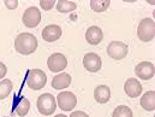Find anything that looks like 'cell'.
Returning <instances> with one entry per match:
<instances>
[{"instance_id": "1", "label": "cell", "mask_w": 155, "mask_h": 117, "mask_svg": "<svg viewBox=\"0 0 155 117\" xmlns=\"http://www.w3.org/2000/svg\"><path fill=\"white\" fill-rule=\"evenodd\" d=\"M15 47L21 54L28 56L38 50V40L30 33H21L15 40Z\"/></svg>"}, {"instance_id": "2", "label": "cell", "mask_w": 155, "mask_h": 117, "mask_svg": "<svg viewBox=\"0 0 155 117\" xmlns=\"http://www.w3.org/2000/svg\"><path fill=\"white\" fill-rule=\"evenodd\" d=\"M36 106H38V110L41 115L49 116V115L54 114V111L57 109V100L52 94L45 93L39 97V99L36 102Z\"/></svg>"}, {"instance_id": "3", "label": "cell", "mask_w": 155, "mask_h": 117, "mask_svg": "<svg viewBox=\"0 0 155 117\" xmlns=\"http://www.w3.org/2000/svg\"><path fill=\"white\" fill-rule=\"evenodd\" d=\"M137 36L143 42L152 41L155 36V21L152 18H143L137 28Z\"/></svg>"}, {"instance_id": "4", "label": "cell", "mask_w": 155, "mask_h": 117, "mask_svg": "<svg viewBox=\"0 0 155 117\" xmlns=\"http://www.w3.org/2000/svg\"><path fill=\"white\" fill-rule=\"evenodd\" d=\"M47 83V76L46 74L40 69H31L27 77V84L30 89L39 91L42 89Z\"/></svg>"}, {"instance_id": "5", "label": "cell", "mask_w": 155, "mask_h": 117, "mask_svg": "<svg viewBox=\"0 0 155 117\" xmlns=\"http://www.w3.org/2000/svg\"><path fill=\"white\" fill-rule=\"evenodd\" d=\"M58 106L64 111H71L77 105V98L72 92H61L57 97Z\"/></svg>"}, {"instance_id": "6", "label": "cell", "mask_w": 155, "mask_h": 117, "mask_svg": "<svg viewBox=\"0 0 155 117\" xmlns=\"http://www.w3.org/2000/svg\"><path fill=\"white\" fill-rule=\"evenodd\" d=\"M47 67L52 73H60L68 67V59L61 53H53L47 60Z\"/></svg>"}, {"instance_id": "7", "label": "cell", "mask_w": 155, "mask_h": 117, "mask_svg": "<svg viewBox=\"0 0 155 117\" xmlns=\"http://www.w3.org/2000/svg\"><path fill=\"white\" fill-rule=\"evenodd\" d=\"M127 45L121 41H112L107 46V53L112 59L120 60L124 59L127 54Z\"/></svg>"}, {"instance_id": "8", "label": "cell", "mask_w": 155, "mask_h": 117, "mask_svg": "<svg viewBox=\"0 0 155 117\" xmlns=\"http://www.w3.org/2000/svg\"><path fill=\"white\" fill-rule=\"evenodd\" d=\"M23 23L25 27L28 28H35L38 27L41 22V12L39 11L38 7L35 6H31V7H28L24 13H23Z\"/></svg>"}, {"instance_id": "9", "label": "cell", "mask_w": 155, "mask_h": 117, "mask_svg": "<svg viewBox=\"0 0 155 117\" xmlns=\"http://www.w3.org/2000/svg\"><path fill=\"white\" fill-rule=\"evenodd\" d=\"M101 58L96 53H87L83 58V65L90 73H97L101 69Z\"/></svg>"}, {"instance_id": "10", "label": "cell", "mask_w": 155, "mask_h": 117, "mask_svg": "<svg viewBox=\"0 0 155 117\" xmlns=\"http://www.w3.org/2000/svg\"><path fill=\"white\" fill-rule=\"evenodd\" d=\"M135 73H136L137 77L142 78V80H150V78H153L155 74L154 64L150 62H141L140 64L136 65Z\"/></svg>"}, {"instance_id": "11", "label": "cell", "mask_w": 155, "mask_h": 117, "mask_svg": "<svg viewBox=\"0 0 155 117\" xmlns=\"http://www.w3.org/2000/svg\"><path fill=\"white\" fill-rule=\"evenodd\" d=\"M124 91L130 98H137L142 93V84L136 78H127L124 84Z\"/></svg>"}, {"instance_id": "12", "label": "cell", "mask_w": 155, "mask_h": 117, "mask_svg": "<svg viewBox=\"0 0 155 117\" xmlns=\"http://www.w3.org/2000/svg\"><path fill=\"white\" fill-rule=\"evenodd\" d=\"M61 28L57 24H49L47 27L43 28L42 30V39L48 41V42H53L55 40H58L61 36Z\"/></svg>"}, {"instance_id": "13", "label": "cell", "mask_w": 155, "mask_h": 117, "mask_svg": "<svg viewBox=\"0 0 155 117\" xmlns=\"http://www.w3.org/2000/svg\"><path fill=\"white\" fill-rule=\"evenodd\" d=\"M85 39H87V42L90 45H99L104 39V33L99 27L93 26L87 30Z\"/></svg>"}, {"instance_id": "14", "label": "cell", "mask_w": 155, "mask_h": 117, "mask_svg": "<svg viewBox=\"0 0 155 117\" xmlns=\"http://www.w3.org/2000/svg\"><path fill=\"white\" fill-rule=\"evenodd\" d=\"M71 83V76L66 73H61L57 76H54L52 80V87L54 89H64V88H68Z\"/></svg>"}, {"instance_id": "15", "label": "cell", "mask_w": 155, "mask_h": 117, "mask_svg": "<svg viewBox=\"0 0 155 117\" xmlns=\"http://www.w3.org/2000/svg\"><path fill=\"white\" fill-rule=\"evenodd\" d=\"M94 98L100 104L107 103L110 100V98H111V89H110V87H107L105 84L96 87L95 91H94Z\"/></svg>"}, {"instance_id": "16", "label": "cell", "mask_w": 155, "mask_h": 117, "mask_svg": "<svg viewBox=\"0 0 155 117\" xmlns=\"http://www.w3.org/2000/svg\"><path fill=\"white\" fill-rule=\"evenodd\" d=\"M141 106L147 110V111H153L155 110V92L154 91H149L147 93L143 94V97L141 98Z\"/></svg>"}, {"instance_id": "17", "label": "cell", "mask_w": 155, "mask_h": 117, "mask_svg": "<svg viewBox=\"0 0 155 117\" xmlns=\"http://www.w3.org/2000/svg\"><path fill=\"white\" fill-rule=\"evenodd\" d=\"M77 9V4L74 1H68V0H59L57 4V10L60 13H69L72 12Z\"/></svg>"}, {"instance_id": "18", "label": "cell", "mask_w": 155, "mask_h": 117, "mask_svg": "<svg viewBox=\"0 0 155 117\" xmlns=\"http://www.w3.org/2000/svg\"><path fill=\"white\" fill-rule=\"evenodd\" d=\"M29 110H30V102H29V99L25 98V97H22V100L19 102V104L16 108V114L19 117H24L28 115Z\"/></svg>"}, {"instance_id": "19", "label": "cell", "mask_w": 155, "mask_h": 117, "mask_svg": "<svg viewBox=\"0 0 155 117\" xmlns=\"http://www.w3.org/2000/svg\"><path fill=\"white\" fill-rule=\"evenodd\" d=\"M12 88H13V84L11 80L5 78L0 81V99H5L6 97H8L10 93L12 92Z\"/></svg>"}, {"instance_id": "20", "label": "cell", "mask_w": 155, "mask_h": 117, "mask_svg": "<svg viewBox=\"0 0 155 117\" xmlns=\"http://www.w3.org/2000/svg\"><path fill=\"white\" fill-rule=\"evenodd\" d=\"M111 5L110 0H90V7L95 12H104Z\"/></svg>"}, {"instance_id": "21", "label": "cell", "mask_w": 155, "mask_h": 117, "mask_svg": "<svg viewBox=\"0 0 155 117\" xmlns=\"http://www.w3.org/2000/svg\"><path fill=\"white\" fill-rule=\"evenodd\" d=\"M112 117H132V111L126 105H120L114 109Z\"/></svg>"}, {"instance_id": "22", "label": "cell", "mask_w": 155, "mask_h": 117, "mask_svg": "<svg viewBox=\"0 0 155 117\" xmlns=\"http://www.w3.org/2000/svg\"><path fill=\"white\" fill-rule=\"evenodd\" d=\"M54 5H55V0H41V1H40V6H41V9L46 10V11L51 10Z\"/></svg>"}, {"instance_id": "23", "label": "cell", "mask_w": 155, "mask_h": 117, "mask_svg": "<svg viewBox=\"0 0 155 117\" xmlns=\"http://www.w3.org/2000/svg\"><path fill=\"white\" fill-rule=\"evenodd\" d=\"M5 6L10 10H15L18 6V1L17 0H5Z\"/></svg>"}, {"instance_id": "24", "label": "cell", "mask_w": 155, "mask_h": 117, "mask_svg": "<svg viewBox=\"0 0 155 117\" xmlns=\"http://www.w3.org/2000/svg\"><path fill=\"white\" fill-rule=\"evenodd\" d=\"M6 73H7V68H6V65H5V64H2V63L0 62V78L5 77Z\"/></svg>"}, {"instance_id": "25", "label": "cell", "mask_w": 155, "mask_h": 117, "mask_svg": "<svg viewBox=\"0 0 155 117\" xmlns=\"http://www.w3.org/2000/svg\"><path fill=\"white\" fill-rule=\"evenodd\" d=\"M70 117H89V116L85 112H83V111H75V112L71 114Z\"/></svg>"}, {"instance_id": "26", "label": "cell", "mask_w": 155, "mask_h": 117, "mask_svg": "<svg viewBox=\"0 0 155 117\" xmlns=\"http://www.w3.org/2000/svg\"><path fill=\"white\" fill-rule=\"evenodd\" d=\"M148 2H149L150 5H154L155 4V1H153V0H148Z\"/></svg>"}, {"instance_id": "27", "label": "cell", "mask_w": 155, "mask_h": 117, "mask_svg": "<svg viewBox=\"0 0 155 117\" xmlns=\"http://www.w3.org/2000/svg\"><path fill=\"white\" fill-rule=\"evenodd\" d=\"M55 117H68V116H65V115H63V114H59V115H57Z\"/></svg>"}]
</instances>
